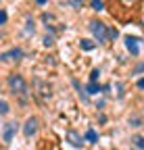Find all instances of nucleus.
Listing matches in <instances>:
<instances>
[{
    "label": "nucleus",
    "instance_id": "nucleus-20",
    "mask_svg": "<svg viewBox=\"0 0 144 150\" xmlns=\"http://www.w3.org/2000/svg\"><path fill=\"white\" fill-rule=\"evenodd\" d=\"M142 71H144V63H142V65H138V67L134 69V73H136V75H138V73H142Z\"/></svg>",
    "mask_w": 144,
    "mask_h": 150
},
{
    "label": "nucleus",
    "instance_id": "nucleus-6",
    "mask_svg": "<svg viewBox=\"0 0 144 150\" xmlns=\"http://www.w3.org/2000/svg\"><path fill=\"white\" fill-rule=\"evenodd\" d=\"M35 129H38V119H35V117H29V119L25 121V127H23V134H25L27 138H31V136L35 134Z\"/></svg>",
    "mask_w": 144,
    "mask_h": 150
},
{
    "label": "nucleus",
    "instance_id": "nucleus-11",
    "mask_svg": "<svg viewBox=\"0 0 144 150\" xmlns=\"http://www.w3.org/2000/svg\"><path fill=\"white\" fill-rule=\"evenodd\" d=\"M100 90H102V88H100L98 83H92V81H90V83H88V88H86V92H88V94H98Z\"/></svg>",
    "mask_w": 144,
    "mask_h": 150
},
{
    "label": "nucleus",
    "instance_id": "nucleus-13",
    "mask_svg": "<svg viewBox=\"0 0 144 150\" xmlns=\"http://www.w3.org/2000/svg\"><path fill=\"white\" fill-rule=\"evenodd\" d=\"M9 110H11L9 102L6 100H0V115H9Z\"/></svg>",
    "mask_w": 144,
    "mask_h": 150
},
{
    "label": "nucleus",
    "instance_id": "nucleus-15",
    "mask_svg": "<svg viewBox=\"0 0 144 150\" xmlns=\"http://www.w3.org/2000/svg\"><path fill=\"white\" fill-rule=\"evenodd\" d=\"M67 4H69V6H73V8H82V6H84V0H69Z\"/></svg>",
    "mask_w": 144,
    "mask_h": 150
},
{
    "label": "nucleus",
    "instance_id": "nucleus-3",
    "mask_svg": "<svg viewBox=\"0 0 144 150\" xmlns=\"http://www.w3.org/2000/svg\"><path fill=\"white\" fill-rule=\"evenodd\" d=\"M15 134H17V123L15 121L4 123V127H2V140H4V144H11L13 138H15Z\"/></svg>",
    "mask_w": 144,
    "mask_h": 150
},
{
    "label": "nucleus",
    "instance_id": "nucleus-10",
    "mask_svg": "<svg viewBox=\"0 0 144 150\" xmlns=\"http://www.w3.org/2000/svg\"><path fill=\"white\" fill-rule=\"evenodd\" d=\"M79 46H82V50H94V48H96V44H94L92 40H82Z\"/></svg>",
    "mask_w": 144,
    "mask_h": 150
},
{
    "label": "nucleus",
    "instance_id": "nucleus-12",
    "mask_svg": "<svg viewBox=\"0 0 144 150\" xmlns=\"http://www.w3.org/2000/svg\"><path fill=\"white\" fill-rule=\"evenodd\" d=\"M90 6H92L94 11H102L104 8V2H102V0H90Z\"/></svg>",
    "mask_w": 144,
    "mask_h": 150
},
{
    "label": "nucleus",
    "instance_id": "nucleus-19",
    "mask_svg": "<svg viewBox=\"0 0 144 150\" xmlns=\"http://www.w3.org/2000/svg\"><path fill=\"white\" fill-rule=\"evenodd\" d=\"M130 123H132V127H140V119L138 117H130Z\"/></svg>",
    "mask_w": 144,
    "mask_h": 150
},
{
    "label": "nucleus",
    "instance_id": "nucleus-1",
    "mask_svg": "<svg viewBox=\"0 0 144 150\" xmlns=\"http://www.w3.org/2000/svg\"><path fill=\"white\" fill-rule=\"evenodd\" d=\"M90 31L94 33V38H96L100 44L109 40V29H106V25L100 23V21H90Z\"/></svg>",
    "mask_w": 144,
    "mask_h": 150
},
{
    "label": "nucleus",
    "instance_id": "nucleus-16",
    "mask_svg": "<svg viewBox=\"0 0 144 150\" xmlns=\"http://www.w3.org/2000/svg\"><path fill=\"white\" fill-rule=\"evenodd\" d=\"M98 75H100V71H98V69H94L92 73H90V81H92V83H96V79H98Z\"/></svg>",
    "mask_w": 144,
    "mask_h": 150
},
{
    "label": "nucleus",
    "instance_id": "nucleus-23",
    "mask_svg": "<svg viewBox=\"0 0 144 150\" xmlns=\"http://www.w3.org/2000/svg\"><path fill=\"white\" fill-rule=\"evenodd\" d=\"M132 2H136V0H123V4H132Z\"/></svg>",
    "mask_w": 144,
    "mask_h": 150
},
{
    "label": "nucleus",
    "instance_id": "nucleus-8",
    "mask_svg": "<svg viewBox=\"0 0 144 150\" xmlns=\"http://www.w3.org/2000/svg\"><path fill=\"white\" fill-rule=\"evenodd\" d=\"M35 88H38V96L42 98V100H46V98H50V88L42 81V79H35Z\"/></svg>",
    "mask_w": 144,
    "mask_h": 150
},
{
    "label": "nucleus",
    "instance_id": "nucleus-21",
    "mask_svg": "<svg viewBox=\"0 0 144 150\" xmlns=\"http://www.w3.org/2000/svg\"><path fill=\"white\" fill-rule=\"evenodd\" d=\"M109 38H117V29H111L109 31Z\"/></svg>",
    "mask_w": 144,
    "mask_h": 150
},
{
    "label": "nucleus",
    "instance_id": "nucleus-5",
    "mask_svg": "<svg viewBox=\"0 0 144 150\" xmlns=\"http://www.w3.org/2000/svg\"><path fill=\"white\" fill-rule=\"evenodd\" d=\"M125 48L130 50V54H132V56H138V54H140L138 40H136V38H132V35H125Z\"/></svg>",
    "mask_w": 144,
    "mask_h": 150
},
{
    "label": "nucleus",
    "instance_id": "nucleus-22",
    "mask_svg": "<svg viewBox=\"0 0 144 150\" xmlns=\"http://www.w3.org/2000/svg\"><path fill=\"white\" fill-rule=\"evenodd\" d=\"M138 88H140V90H144V77H142V79H138Z\"/></svg>",
    "mask_w": 144,
    "mask_h": 150
},
{
    "label": "nucleus",
    "instance_id": "nucleus-14",
    "mask_svg": "<svg viewBox=\"0 0 144 150\" xmlns=\"http://www.w3.org/2000/svg\"><path fill=\"white\" fill-rule=\"evenodd\" d=\"M132 142H134V146H136V148L144 150V138H142V136H136V138H134Z\"/></svg>",
    "mask_w": 144,
    "mask_h": 150
},
{
    "label": "nucleus",
    "instance_id": "nucleus-7",
    "mask_svg": "<svg viewBox=\"0 0 144 150\" xmlns=\"http://www.w3.org/2000/svg\"><path fill=\"white\" fill-rule=\"evenodd\" d=\"M67 142H69L71 146H75V148H82V144H84L82 136L77 134V131H73V129H69V131H67Z\"/></svg>",
    "mask_w": 144,
    "mask_h": 150
},
{
    "label": "nucleus",
    "instance_id": "nucleus-9",
    "mask_svg": "<svg viewBox=\"0 0 144 150\" xmlns=\"http://www.w3.org/2000/svg\"><path fill=\"white\" fill-rule=\"evenodd\" d=\"M86 140H88L90 144H96V142H98V134H96L92 127H88V131H86Z\"/></svg>",
    "mask_w": 144,
    "mask_h": 150
},
{
    "label": "nucleus",
    "instance_id": "nucleus-4",
    "mask_svg": "<svg viewBox=\"0 0 144 150\" xmlns=\"http://www.w3.org/2000/svg\"><path fill=\"white\" fill-rule=\"evenodd\" d=\"M19 59H23V50L21 48H11V50L0 54V61H19Z\"/></svg>",
    "mask_w": 144,
    "mask_h": 150
},
{
    "label": "nucleus",
    "instance_id": "nucleus-18",
    "mask_svg": "<svg viewBox=\"0 0 144 150\" xmlns=\"http://www.w3.org/2000/svg\"><path fill=\"white\" fill-rule=\"evenodd\" d=\"M6 19H9V17H6V11H0V25H4Z\"/></svg>",
    "mask_w": 144,
    "mask_h": 150
},
{
    "label": "nucleus",
    "instance_id": "nucleus-24",
    "mask_svg": "<svg viewBox=\"0 0 144 150\" xmlns=\"http://www.w3.org/2000/svg\"><path fill=\"white\" fill-rule=\"evenodd\" d=\"M35 2H38V4H46V2H48V0H35Z\"/></svg>",
    "mask_w": 144,
    "mask_h": 150
},
{
    "label": "nucleus",
    "instance_id": "nucleus-2",
    "mask_svg": "<svg viewBox=\"0 0 144 150\" xmlns=\"http://www.w3.org/2000/svg\"><path fill=\"white\" fill-rule=\"evenodd\" d=\"M9 86H11V90L15 94H19V96H23V94L27 92V83H25V79L21 77V75H11V77H9Z\"/></svg>",
    "mask_w": 144,
    "mask_h": 150
},
{
    "label": "nucleus",
    "instance_id": "nucleus-17",
    "mask_svg": "<svg viewBox=\"0 0 144 150\" xmlns=\"http://www.w3.org/2000/svg\"><path fill=\"white\" fill-rule=\"evenodd\" d=\"M52 44H55V38H52V35H46V38H44V46L48 48V46H52Z\"/></svg>",
    "mask_w": 144,
    "mask_h": 150
}]
</instances>
